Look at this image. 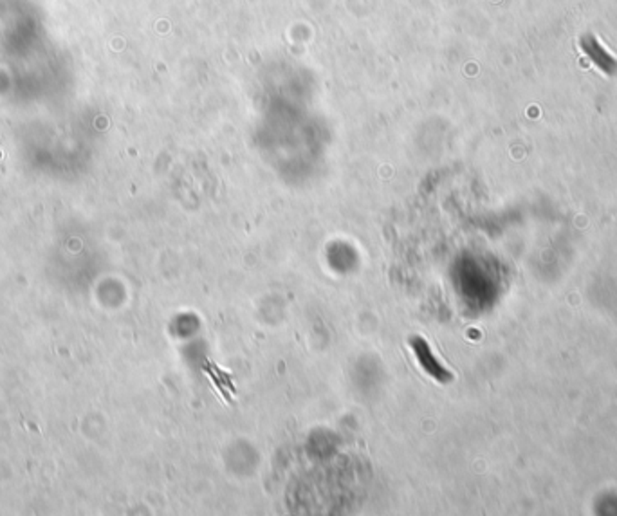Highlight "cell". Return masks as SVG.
<instances>
[{"instance_id": "cell-1", "label": "cell", "mask_w": 617, "mask_h": 516, "mask_svg": "<svg viewBox=\"0 0 617 516\" xmlns=\"http://www.w3.org/2000/svg\"><path fill=\"white\" fill-rule=\"evenodd\" d=\"M412 347H414L415 356H417L419 363L422 365V368H424V370L428 372L430 375H434V377L441 380L442 374H444V370H442V368L439 367L437 361H435V358H434V354H431L428 343H426L422 338H414V340H412Z\"/></svg>"}]
</instances>
